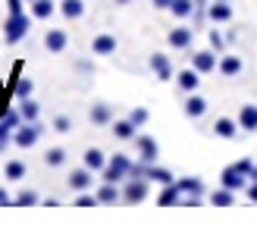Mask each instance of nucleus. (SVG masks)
<instances>
[{
	"instance_id": "obj_41",
	"label": "nucleus",
	"mask_w": 257,
	"mask_h": 235,
	"mask_svg": "<svg viewBox=\"0 0 257 235\" xmlns=\"http://www.w3.org/2000/svg\"><path fill=\"white\" fill-rule=\"evenodd\" d=\"M238 166H241V169H245V173H248V176H251V169H254V163H251V160H238Z\"/></svg>"
},
{
	"instance_id": "obj_13",
	"label": "nucleus",
	"mask_w": 257,
	"mask_h": 235,
	"mask_svg": "<svg viewBox=\"0 0 257 235\" xmlns=\"http://www.w3.org/2000/svg\"><path fill=\"white\" fill-rule=\"evenodd\" d=\"M135 145H138V157L145 163H157V141H154L151 135H138Z\"/></svg>"
},
{
	"instance_id": "obj_19",
	"label": "nucleus",
	"mask_w": 257,
	"mask_h": 235,
	"mask_svg": "<svg viewBox=\"0 0 257 235\" xmlns=\"http://www.w3.org/2000/svg\"><path fill=\"white\" fill-rule=\"evenodd\" d=\"M88 120H91L94 126H110L113 123V107L110 103H94V107L88 110Z\"/></svg>"
},
{
	"instance_id": "obj_27",
	"label": "nucleus",
	"mask_w": 257,
	"mask_h": 235,
	"mask_svg": "<svg viewBox=\"0 0 257 235\" xmlns=\"http://www.w3.org/2000/svg\"><path fill=\"white\" fill-rule=\"evenodd\" d=\"M57 10H60V7L54 4V0H35V4H32V16H35V19H50Z\"/></svg>"
},
{
	"instance_id": "obj_3",
	"label": "nucleus",
	"mask_w": 257,
	"mask_h": 235,
	"mask_svg": "<svg viewBox=\"0 0 257 235\" xmlns=\"http://www.w3.org/2000/svg\"><path fill=\"white\" fill-rule=\"evenodd\" d=\"M248 182H251V176H248L238 163L226 166V169H223V176H220V185L232 188V191H245V188H248Z\"/></svg>"
},
{
	"instance_id": "obj_28",
	"label": "nucleus",
	"mask_w": 257,
	"mask_h": 235,
	"mask_svg": "<svg viewBox=\"0 0 257 235\" xmlns=\"http://www.w3.org/2000/svg\"><path fill=\"white\" fill-rule=\"evenodd\" d=\"M19 113H22L25 123H38V116H41V103H35L32 97H25V100H19Z\"/></svg>"
},
{
	"instance_id": "obj_18",
	"label": "nucleus",
	"mask_w": 257,
	"mask_h": 235,
	"mask_svg": "<svg viewBox=\"0 0 257 235\" xmlns=\"http://www.w3.org/2000/svg\"><path fill=\"white\" fill-rule=\"evenodd\" d=\"M213 135L216 138H235L238 135V120H229V116H220V120L213 123Z\"/></svg>"
},
{
	"instance_id": "obj_35",
	"label": "nucleus",
	"mask_w": 257,
	"mask_h": 235,
	"mask_svg": "<svg viewBox=\"0 0 257 235\" xmlns=\"http://www.w3.org/2000/svg\"><path fill=\"white\" fill-rule=\"evenodd\" d=\"M128 120H132V123H135V126H138V129H141V126H145V123H148V120H151V113H148V110H145V107H135V110H132V113H128Z\"/></svg>"
},
{
	"instance_id": "obj_26",
	"label": "nucleus",
	"mask_w": 257,
	"mask_h": 235,
	"mask_svg": "<svg viewBox=\"0 0 257 235\" xmlns=\"http://www.w3.org/2000/svg\"><path fill=\"white\" fill-rule=\"evenodd\" d=\"M60 13H63V19H82L85 16V0H63Z\"/></svg>"
},
{
	"instance_id": "obj_4",
	"label": "nucleus",
	"mask_w": 257,
	"mask_h": 235,
	"mask_svg": "<svg viewBox=\"0 0 257 235\" xmlns=\"http://www.w3.org/2000/svg\"><path fill=\"white\" fill-rule=\"evenodd\" d=\"M41 135H44V126L41 123H22L16 132H13V141H16V148H32Z\"/></svg>"
},
{
	"instance_id": "obj_42",
	"label": "nucleus",
	"mask_w": 257,
	"mask_h": 235,
	"mask_svg": "<svg viewBox=\"0 0 257 235\" xmlns=\"http://www.w3.org/2000/svg\"><path fill=\"white\" fill-rule=\"evenodd\" d=\"M254 179H257V166H254V169H251V182H254Z\"/></svg>"
},
{
	"instance_id": "obj_34",
	"label": "nucleus",
	"mask_w": 257,
	"mask_h": 235,
	"mask_svg": "<svg viewBox=\"0 0 257 235\" xmlns=\"http://www.w3.org/2000/svg\"><path fill=\"white\" fill-rule=\"evenodd\" d=\"M100 201H97V194H91V191H79V198H75V207H97Z\"/></svg>"
},
{
	"instance_id": "obj_8",
	"label": "nucleus",
	"mask_w": 257,
	"mask_h": 235,
	"mask_svg": "<svg viewBox=\"0 0 257 235\" xmlns=\"http://www.w3.org/2000/svg\"><path fill=\"white\" fill-rule=\"evenodd\" d=\"M44 47L50 50V54H63V50L69 47V32H66V29H47Z\"/></svg>"
},
{
	"instance_id": "obj_33",
	"label": "nucleus",
	"mask_w": 257,
	"mask_h": 235,
	"mask_svg": "<svg viewBox=\"0 0 257 235\" xmlns=\"http://www.w3.org/2000/svg\"><path fill=\"white\" fill-rule=\"evenodd\" d=\"M35 204H38L35 191H22V194H16V201H13V207H35Z\"/></svg>"
},
{
	"instance_id": "obj_36",
	"label": "nucleus",
	"mask_w": 257,
	"mask_h": 235,
	"mask_svg": "<svg viewBox=\"0 0 257 235\" xmlns=\"http://www.w3.org/2000/svg\"><path fill=\"white\" fill-rule=\"evenodd\" d=\"M210 47H213V50H216V54H220V50H223V47H226V38H223V35H220V32H216V29H213V32H210Z\"/></svg>"
},
{
	"instance_id": "obj_29",
	"label": "nucleus",
	"mask_w": 257,
	"mask_h": 235,
	"mask_svg": "<svg viewBox=\"0 0 257 235\" xmlns=\"http://www.w3.org/2000/svg\"><path fill=\"white\" fill-rule=\"evenodd\" d=\"M22 176H25V163L16 160V157H13V160H7V166H4V179H7V182H19Z\"/></svg>"
},
{
	"instance_id": "obj_14",
	"label": "nucleus",
	"mask_w": 257,
	"mask_h": 235,
	"mask_svg": "<svg viewBox=\"0 0 257 235\" xmlns=\"http://www.w3.org/2000/svg\"><path fill=\"white\" fill-rule=\"evenodd\" d=\"M238 129L241 132H257V103H245L238 110Z\"/></svg>"
},
{
	"instance_id": "obj_44",
	"label": "nucleus",
	"mask_w": 257,
	"mask_h": 235,
	"mask_svg": "<svg viewBox=\"0 0 257 235\" xmlns=\"http://www.w3.org/2000/svg\"><path fill=\"white\" fill-rule=\"evenodd\" d=\"M25 4H35V0H25Z\"/></svg>"
},
{
	"instance_id": "obj_22",
	"label": "nucleus",
	"mask_w": 257,
	"mask_h": 235,
	"mask_svg": "<svg viewBox=\"0 0 257 235\" xmlns=\"http://www.w3.org/2000/svg\"><path fill=\"white\" fill-rule=\"evenodd\" d=\"M220 69L226 78H232V75H238L241 69H245V63H241V57H235V54H226V57H220Z\"/></svg>"
},
{
	"instance_id": "obj_23",
	"label": "nucleus",
	"mask_w": 257,
	"mask_h": 235,
	"mask_svg": "<svg viewBox=\"0 0 257 235\" xmlns=\"http://www.w3.org/2000/svg\"><path fill=\"white\" fill-rule=\"evenodd\" d=\"M138 132V126L132 120H113V135H116L119 141H132Z\"/></svg>"
},
{
	"instance_id": "obj_10",
	"label": "nucleus",
	"mask_w": 257,
	"mask_h": 235,
	"mask_svg": "<svg viewBox=\"0 0 257 235\" xmlns=\"http://www.w3.org/2000/svg\"><path fill=\"white\" fill-rule=\"evenodd\" d=\"M176 85H179V91L191 94V91H198V85H201V72H198L195 66H188V69H182V72H176Z\"/></svg>"
},
{
	"instance_id": "obj_9",
	"label": "nucleus",
	"mask_w": 257,
	"mask_h": 235,
	"mask_svg": "<svg viewBox=\"0 0 257 235\" xmlns=\"http://www.w3.org/2000/svg\"><path fill=\"white\" fill-rule=\"evenodd\" d=\"M166 41H170V47H173V50H188V47H191V41H195V32H191L188 25H176V29L166 35Z\"/></svg>"
},
{
	"instance_id": "obj_32",
	"label": "nucleus",
	"mask_w": 257,
	"mask_h": 235,
	"mask_svg": "<svg viewBox=\"0 0 257 235\" xmlns=\"http://www.w3.org/2000/svg\"><path fill=\"white\" fill-rule=\"evenodd\" d=\"M50 129H54L57 135H66V132H72V120H69V116H54Z\"/></svg>"
},
{
	"instance_id": "obj_1",
	"label": "nucleus",
	"mask_w": 257,
	"mask_h": 235,
	"mask_svg": "<svg viewBox=\"0 0 257 235\" xmlns=\"http://www.w3.org/2000/svg\"><path fill=\"white\" fill-rule=\"evenodd\" d=\"M25 35H29V16H25V13H10L7 22H4V41L19 44Z\"/></svg>"
},
{
	"instance_id": "obj_37",
	"label": "nucleus",
	"mask_w": 257,
	"mask_h": 235,
	"mask_svg": "<svg viewBox=\"0 0 257 235\" xmlns=\"http://www.w3.org/2000/svg\"><path fill=\"white\" fill-rule=\"evenodd\" d=\"M245 198H248L251 204H257V179H254V182H248V188H245Z\"/></svg>"
},
{
	"instance_id": "obj_11",
	"label": "nucleus",
	"mask_w": 257,
	"mask_h": 235,
	"mask_svg": "<svg viewBox=\"0 0 257 235\" xmlns=\"http://www.w3.org/2000/svg\"><path fill=\"white\" fill-rule=\"evenodd\" d=\"M91 182H94V173L88 166H79V169H72V173H69V188L72 191H88V188H91Z\"/></svg>"
},
{
	"instance_id": "obj_12",
	"label": "nucleus",
	"mask_w": 257,
	"mask_h": 235,
	"mask_svg": "<svg viewBox=\"0 0 257 235\" xmlns=\"http://www.w3.org/2000/svg\"><path fill=\"white\" fill-rule=\"evenodd\" d=\"M91 50L97 57H110V54H116V38H113L110 32H100L94 41H91Z\"/></svg>"
},
{
	"instance_id": "obj_20",
	"label": "nucleus",
	"mask_w": 257,
	"mask_h": 235,
	"mask_svg": "<svg viewBox=\"0 0 257 235\" xmlns=\"http://www.w3.org/2000/svg\"><path fill=\"white\" fill-rule=\"evenodd\" d=\"M94 194H97L100 204H116V201H122V191L116 188V182H100V188Z\"/></svg>"
},
{
	"instance_id": "obj_30",
	"label": "nucleus",
	"mask_w": 257,
	"mask_h": 235,
	"mask_svg": "<svg viewBox=\"0 0 257 235\" xmlns=\"http://www.w3.org/2000/svg\"><path fill=\"white\" fill-rule=\"evenodd\" d=\"M170 13H173L176 19H188L191 13H195V0H173Z\"/></svg>"
},
{
	"instance_id": "obj_31",
	"label": "nucleus",
	"mask_w": 257,
	"mask_h": 235,
	"mask_svg": "<svg viewBox=\"0 0 257 235\" xmlns=\"http://www.w3.org/2000/svg\"><path fill=\"white\" fill-rule=\"evenodd\" d=\"M44 163L47 166H63V163H66V151H63V148H50L44 154Z\"/></svg>"
},
{
	"instance_id": "obj_6",
	"label": "nucleus",
	"mask_w": 257,
	"mask_h": 235,
	"mask_svg": "<svg viewBox=\"0 0 257 235\" xmlns=\"http://www.w3.org/2000/svg\"><path fill=\"white\" fill-rule=\"evenodd\" d=\"M191 66H195L201 75H207V72H213L220 66V57L213 54V47L210 50H195V54H191Z\"/></svg>"
},
{
	"instance_id": "obj_7",
	"label": "nucleus",
	"mask_w": 257,
	"mask_h": 235,
	"mask_svg": "<svg viewBox=\"0 0 257 235\" xmlns=\"http://www.w3.org/2000/svg\"><path fill=\"white\" fill-rule=\"evenodd\" d=\"M151 69H154V75H157L160 82H173V78H176L170 57H166V54H160V50H154V54H151Z\"/></svg>"
},
{
	"instance_id": "obj_40",
	"label": "nucleus",
	"mask_w": 257,
	"mask_h": 235,
	"mask_svg": "<svg viewBox=\"0 0 257 235\" xmlns=\"http://www.w3.org/2000/svg\"><path fill=\"white\" fill-rule=\"evenodd\" d=\"M0 207H13V198L7 194V188H0Z\"/></svg>"
},
{
	"instance_id": "obj_16",
	"label": "nucleus",
	"mask_w": 257,
	"mask_h": 235,
	"mask_svg": "<svg viewBox=\"0 0 257 235\" xmlns=\"http://www.w3.org/2000/svg\"><path fill=\"white\" fill-rule=\"evenodd\" d=\"M182 110H185V116H188V120H201V116L207 113V100H204L201 94H195V91H191Z\"/></svg>"
},
{
	"instance_id": "obj_25",
	"label": "nucleus",
	"mask_w": 257,
	"mask_h": 235,
	"mask_svg": "<svg viewBox=\"0 0 257 235\" xmlns=\"http://www.w3.org/2000/svg\"><path fill=\"white\" fill-rule=\"evenodd\" d=\"M176 185L182 194H204V179L201 176H185V179H176Z\"/></svg>"
},
{
	"instance_id": "obj_2",
	"label": "nucleus",
	"mask_w": 257,
	"mask_h": 235,
	"mask_svg": "<svg viewBox=\"0 0 257 235\" xmlns=\"http://www.w3.org/2000/svg\"><path fill=\"white\" fill-rule=\"evenodd\" d=\"M128 173H132V160H128L125 154H116V157H110L107 166H104V182H125Z\"/></svg>"
},
{
	"instance_id": "obj_39",
	"label": "nucleus",
	"mask_w": 257,
	"mask_h": 235,
	"mask_svg": "<svg viewBox=\"0 0 257 235\" xmlns=\"http://www.w3.org/2000/svg\"><path fill=\"white\" fill-rule=\"evenodd\" d=\"M151 7H154V10H170L173 0H151Z\"/></svg>"
},
{
	"instance_id": "obj_38",
	"label": "nucleus",
	"mask_w": 257,
	"mask_h": 235,
	"mask_svg": "<svg viewBox=\"0 0 257 235\" xmlns=\"http://www.w3.org/2000/svg\"><path fill=\"white\" fill-rule=\"evenodd\" d=\"M10 13H25V0H7Z\"/></svg>"
},
{
	"instance_id": "obj_17",
	"label": "nucleus",
	"mask_w": 257,
	"mask_h": 235,
	"mask_svg": "<svg viewBox=\"0 0 257 235\" xmlns=\"http://www.w3.org/2000/svg\"><path fill=\"white\" fill-rule=\"evenodd\" d=\"M207 19H210L213 25H223V22L232 19V7H229V0H216V4L207 10Z\"/></svg>"
},
{
	"instance_id": "obj_5",
	"label": "nucleus",
	"mask_w": 257,
	"mask_h": 235,
	"mask_svg": "<svg viewBox=\"0 0 257 235\" xmlns=\"http://www.w3.org/2000/svg\"><path fill=\"white\" fill-rule=\"evenodd\" d=\"M148 191H151V179H135L132 182H125V188H122V201L125 204H141L148 198Z\"/></svg>"
},
{
	"instance_id": "obj_43",
	"label": "nucleus",
	"mask_w": 257,
	"mask_h": 235,
	"mask_svg": "<svg viewBox=\"0 0 257 235\" xmlns=\"http://www.w3.org/2000/svg\"><path fill=\"white\" fill-rule=\"evenodd\" d=\"M116 4H119V7H125V4H132V0H116Z\"/></svg>"
},
{
	"instance_id": "obj_15",
	"label": "nucleus",
	"mask_w": 257,
	"mask_h": 235,
	"mask_svg": "<svg viewBox=\"0 0 257 235\" xmlns=\"http://www.w3.org/2000/svg\"><path fill=\"white\" fill-rule=\"evenodd\" d=\"M110 157H104V151H97V148H88L85 157H82V166H88L91 173H104V166H107Z\"/></svg>"
},
{
	"instance_id": "obj_21",
	"label": "nucleus",
	"mask_w": 257,
	"mask_h": 235,
	"mask_svg": "<svg viewBox=\"0 0 257 235\" xmlns=\"http://www.w3.org/2000/svg\"><path fill=\"white\" fill-rule=\"evenodd\" d=\"M157 204L160 207H179V204H182V191H179L176 182H173V185H163V191L157 194Z\"/></svg>"
},
{
	"instance_id": "obj_24",
	"label": "nucleus",
	"mask_w": 257,
	"mask_h": 235,
	"mask_svg": "<svg viewBox=\"0 0 257 235\" xmlns=\"http://www.w3.org/2000/svg\"><path fill=\"white\" fill-rule=\"evenodd\" d=\"M210 204H213V207H232V204H235V191L226 188V185L213 188V191H210Z\"/></svg>"
}]
</instances>
